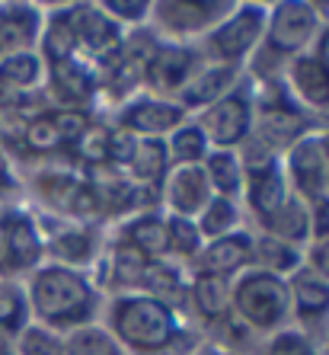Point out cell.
<instances>
[{"label": "cell", "mask_w": 329, "mask_h": 355, "mask_svg": "<svg viewBox=\"0 0 329 355\" xmlns=\"http://www.w3.org/2000/svg\"><path fill=\"white\" fill-rule=\"evenodd\" d=\"M23 355H61V346L51 333L26 330L23 333Z\"/></svg>", "instance_id": "f35d334b"}, {"label": "cell", "mask_w": 329, "mask_h": 355, "mask_svg": "<svg viewBox=\"0 0 329 355\" xmlns=\"http://www.w3.org/2000/svg\"><path fill=\"white\" fill-rule=\"evenodd\" d=\"M67 19L74 26V35H77V45H87L90 55H99V58H109V55H118L122 49V33L112 17H106L99 7H80L67 10Z\"/></svg>", "instance_id": "ba28073f"}, {"label": "cell", "mask_w": 329, "mask_h": 355, "mask_svg": "<svg viewBox=\"0 0 329 355\" xmlns=\"http://www.w3.org/2000/svg\"><path fill=\"white\" fill-rule=\"evenodd\" d=\"M253 257V240L243 234H227L208 243V250H202L198 259V272L214 275V279H227V275L240 272Z\"/></svg>", "instance_id": "8fae6325"}, {"label": "cell", "mask_w": 329, "mask_h": 355, "mask_svg": "<svg viewBox=\"0 0 329 355\" xmlns=\"http://www.w3.org/2000/svg\"><path fill=\"white\" fill-rule=\"evenodd\" d=\"M3 355H10V352H3Z\"/></svg>", "instance_id": "c3c4849f"}, {"label": "cell", "mask_w": 329, "mask_h": 355, "mask_svg": "<svg viewBox=\"0 0 329 355\" xmlns=\"http://www.w3.org/2000/svg\"><path fill=\"white\" fill-rule=\"evenodd\" d=\"M265 355H313V349L304 336H297V333H281V336L269 346Z\"/></svg>", "instance_id": "ab89813d"}, {"label": "cell", "mask_w": 329, "mask_h": 355, "mask_svg": "<svg viewBox=\"0 0 329 355\" xmlns=\"http://www.w3.org/2000/svg\"><path fill=\"white\" fill-rule=\"evenodd\" d=\"M3 173H7V164H3V154H0V180H3Z\"/></svg>", "instance_id": "bcb514c9"}, {"label": "cell", "mask_w": 329, "mask_h": 355, "mask_svg": "<svg viewBox=\"0 0 329 355\" xmlns=\"http://www.w3.org/2000/svg\"><path fill=\"white\" fill-rule=\"evenodd\" d=\"M320 231L323 234H329V192H326V198H323V202H320ZM323 234H320V237H323Z\"/></svg>", "instance_id": "ee69618b"}, {"label": "cell", "mask_w": 329, "mask_h": 355, "mask_svg": "<svg viewBox=\"0 0 329 355\" xmlns=\"http://www.w3.org/2000/svg\"><path fill=\"white\" fill-rule=\"evenodd\" d=\"M166 198L179 218H192L198 211H205V205L211 202V182L208 173L198 164L176 166L170 182H166Z\"/></svg>", "instance_id": "9c48e42d"}, {"label": "cell", "mask_w": 329, "mask_h": 355, "mask_svg": "<svg viewBox=\"0 0 329 355\" xmlns=\"http://www.w3.org/2000/svg\"><path fill=\"white\" fill-rule=\"evenodd\" d=\"M166 164H170V154H166V144L160 138H144L138 141L132 160H128V170L134 173V180L150 182L160 180L166 173Z\"/></svg>", "instance_id": "44dd1931"}, {"label": "cell", "mask_w": 329, "mask_h": 355, "mask_svg": "<svg viewBox=\"0 0 329 355\" xmlns=\"http://www.w3.org/2000/svg\"><path fill=\"white\" fill-rule=\"evenodd\" d=\"M198 128H202L205 141H214L221 150L233 148L249 135V103L240 93H227L214 106H208Z\"/></svg>", "instance_id": "52a82bcc"}, {"label": "cell", "mask_w": 329, "mask_h": 355, "mask_svg": "<svg viewBox=\"0 0 329 355\" xmlns=\"http://www.w3.org/2000/svg\"><path fill=\"white\" fill-rule=\"evenodd\" d=\"M288 170L294 189L310 202L320 205L329 192V150L323 138H301L288 154Z\"/></svg>", "instance_id": "277c9868"}, {"label": "cell", "mask_w": 329, "mask_h": 355, "mask_svg": "<svg viewBox=\"0 0 329 355\" xmlns=\"http://www.w3.org/2000/svg\"><path fill=\"white\" fill-rule=\"evenodd\" d=\"M231 304L240 311V317L259 330L275 327L285 320L291 304L288 285L272 272H249L237 282V288L231 295Z\"/></svg>", "instance_id": "3957f363"}, {"label": "cell", "mask_w": 329, "mask_h": 355, "mask_svg": "<svg viewBox=\"0 0 329 355\" xmlns=\"http://www.w3.org/2000/svg\"><path fill=\"white\" fill-rule=\"evenodd\" d=\"M237 224V208H233L231 198H211L202 211V224H198V234L202 237H227L231 227Z\"/></svg>", "instance_id": "f1b7e54d"}, {"label": "cell", "mask_w": 329, "mask_h": 355, "mask_svg": "<svg viewBox=\"0 0 329 355\" xmlns=\"http://www.w3.org/2000/svg\"><path fill=\"white\" fill-rule=\"evenodd\" d=\"M90 250H93V237L87 231H71V234H61L55 243H51V253L58 259L71 266H80L90 259Z\"/></svg>", "instance_id": "d6a6232c"}, {"label": "cell", "mask_w": 329, "mask_h": 355, "mask_svg": "<svg viewBox=\"0 0 329 355\" xmlns=\"http://www.w3.org/2000/svg\"><path fill=\"white\" fill-rule=\"evenodd\" d=\"M93 74L77 61H61V64H51V90L58 93L67 103H83V99L93 96Z\"/></svg>", "instance_id": "d6986e66"}, {"label": "cell", "mask_w": 329, "mask_h": 355, "mask_svg": "<svg viewBox=\"0 0 329 355\" xmlns=\"http://www.w3.org/2000/svg\"><path fill=\"white\" fill-rule=\"evenodd\" d=\"M42 49H45L51 64L71 61V55H74V49H77V35H74V26H71L67 13H61V17H55L48 23V29H45V45H42Z\"/></svg>", "instance_id": "4316f807"}, {"label": "cell", "mask_w": 329, "mask_h": 355, "mask_svg": "<svg viewBox=\"0 0 329 355\" xmlns=\"http://www.w3.org/2000/svg\"><path fill=\"white\" fill-rule=\"evenodd\" d=\"M256 259L265 266L263 272H272V275H281V272H291L297 266V250L285 240H275V237H265L256 243Z\"/></svg>", "instance_id": "f546056e"}, {"label": "cell", "mask_w": 329, "mask_h": 355, "mask_svg": "<svg viewBox=\"0 0 329 355\" xmlns=\"http://www.w3.org/2000/svg\"><path fill=\"white\" fill-rule=\"evenodd\" d=\"M208 182H211V189L221 192V198H231L233 192L243 186V170H240L237 157H233L231 150H217L208 157Z\"/></svg>", "instance_id": "d4e9b609"}, {"label": "cell", "mask_w": 329, "mask_h": 355, "mask_svg": "<svg viewBox=\"0 0 329 355\" xmlns=\"http://www.w3.org/2000/svg\"><path fill=\"white\" fill-rule=\"evenodd\" d=\"M265 29V7L259 3H247V7H240L231 19H224L217 29L211 33L208 45H211V55L221 61H240L253 49L259 35Z\"/></svg>", "instance_id": "5b68a950"}, {"label": "cell", "mask_w": 329, "mask_h": 355, "mask_svg": "<svg viewBox=\"0 0 329 355\" xmlns=\"http://www.w3.org/2000/svg\"><path fill=\"white\" fill-rule=\"evenodd\" d=\"M288 295L301 317H320L329 311V282L317 272H297V279L288 285Z\"/></svg>", "instance_id": "ac0fdd59"}, {"label": "cell", "mask_w": 329, "mask_h": 355, "mask_svg": "<svg viewBox=\"0 0 329 355\" xmlns=\"http://www.w3.org/2000/svg\"><path fill=\"white\" fill-rule=\"evenodd\" d=\"M205 148H208V141H205V135H202V128H198V125H182V128L173 132V141L166 144V154L179 166H189L205 157Z\"/></svg>", "instance_id": "484cf974"}, {"label": "cell", "mask_w": 329, "mask_h": 355, "mask_svg": "<svg viewBox=\"0 0 329 355\" xmlns=\"http://www.w3.org/2000/svg\"><path fill=\"white\" fill-rule=\"evenodd\" d=\"M182 122V106L173 103H160V99H138L125 109L122 116V128H128L132 135H148L157 138L163 132H173Z\"/></svg>", "instance_id": "4fadbf2b"}, {"label": "cell", "mask_w": 329, "mask_h": 355, "mask_svg": "<svg viewBox=\"0 0 329 355\" xmlns=\"http://www.w3.org/2000/svg\"><path fill=\"white\" fill-rule=\"evenodd\" d=\"M134 148H138V141H134V135L128 128H109V160L128 166Z\"/></svg>", "instance_id": "74e56055"}, {"label": "cell", "mask_w": 329, "mask_h": 355, "mask_svg": "<svg viewBox=\"0 0 329 355\" xmlns=\"http://www.w3.org/2000/svg\"><path fill=\"white\" fill-rule=\"evenodd\" d=\"M39 77H42V64L33 51H19V55H10V58L0 61V90L7 87V90L19 93L26 87H33Z\"/></svg>", "instance_id": "7402d4cb"}, {"label": "cell", "mask_w": 329, "mask_h": 355, "mask_svg": "<svg viewBox=\"0 0 329 355\" xmlns=\"http://www.w3.org/2000/svg\"><path fill=\"white\" fill-rule=\"evenodd\" d=\"M202 247V234L198 224H192L189 218L173 215L166 221V253H179V257H192Z\"/></svg>", "instance_id": "4dcf8cb0"}, {"label": "cell", "mask_w": 329, "mask_h": 355, "mask_svg": "<svg viewBox=\"0 0 329 355\" xmlns=\"http://www.w3.org/2000/svg\"><path fill=\"white\" fill-rule=\"evenodd\" d=\"M61 352L64 355H118V346L106 330L80 327L77 333H71V339H67V346Z\"/></svg>", "instance_id": "83f0119b"}, {"label": "cell", "mask_w": 329, "mask_h": 355, "mask_svg": "<svg viewBox=\"0 0 329 355\" xmlns=\"http://www.w3.org/2000/svg\"><path fill=\"white\" fill-rule=\"evenodd\" d=\"M326 150H329V138H326Z\"/></svg>", "instance_id": "7dc6e473"}, {"label": "cell", "mask_w": 329, "mask_h": 355, "mask_svg": "<svg viewBox=\"0 0 329 355\" xmlns=\"http://www.w3.org/2000/svg\"><path fill=\"white\" fill-rule=\"evenodd\" d=\"M249 202L263 221H269L288 202V186H285V176H281L275 157H269L259 166H249Z\"/></svg>", "instance_id": "5bb4252c"}, {"label": "cell", "mask_w": 329, "mask_h": 355, "mask_svg": "<svg viewBox=\"0 0 329 355\" xmlns=\"http://www.w3.org/2000/svg\"><path fill=\"white\" fill-rule=\"evenodd\" d=\"M77 144H80L77 150H80V157L87 164H106L109 160V128H103V125L87 128V135Z\"/></svg>", "instance_id": "d590c367"}, {"label": "cell", "mask_w": 329, "mask_h": 355, "mask_svg": "<svg viewBox=\"0 0 329 355\" xmlns=\"http://www.w3.org/2000/svg\"><path fill=\"white\" fill-rule=\"evenodd\" d=\"M313 58H317V61H320V64L329 71V26H326V29H323V35H320V45H317V55H313Z\"/></svg>", "instance_id": "7bdbcfd3"}, {"label": "cell", "mask_w": 329, "mask_h": 355, "mask_svg": "<svg viewBox=\"0 0 329 355\" xmlns=\"http://www.w3.org/2000/svg\"><path fill=\"white\" fill-rule=\"evenodd\" d=\"M23 141L26 148L39 150V154H48V150L61 148V138H58V128L51 122V116H35L26 122L23 128Z\"/></svg>", "instance_id": "1f68e13d"}, {"label": "cell", "mask_w": 329, "mask_h": 355, "mask_svg": "<svg viewBox=\"0 0 329 355\" xmlns=\"http://www.w3.org/2000/svg\"><path fill=\"white\" fill-rule=\"evenodd\" d=\"M269 23V49L272 51H301L317 33V10L310 3L285 0L272 10Z\"/></svg>", "instance_id": "8992f818"}, {"label": "cell", "mask_w": 329, "mask_h": 355, "mask_svg": "<svg viewBox=\"0 0 329 355\" xmlns=\"http://www.w3.org/2000/svg\"><path fill=\"white\" fill-rule=\"evenodd\" d=\"M233 80H237V67L233 64L208 67V71L195 74L182 87V103H186V106H214L217 99L227 96Z\"/></svg>", "instance_id": "2e32d148"}, {"label": "cell", "mask_w": 329, "mask_h": 355, "mask_svg": "<svg viewBox=\"0 0 329 355\" xmlns=\"http://www.w3.org/2000/svg\"><path fill=\"white\" fill-rule=\"evenodd\" d=\"M39 35V10L29 3H3L0 7V61L19 55Z\"/></svg>", "instance_id": "7c38bea8"}, {"label": "cell", "mask_w": 329, "mask_h": 355, "mask_svg": "<svg viewBox=\"0 0 329 355\" xmlns=\"http://www.w3.org/2000/svg\"><path fill=\"white\" fill-rule=\"evenodd\" d=\"M310 263H313V269H317V275L329 282V234L317 237V243H313V250H310Z\"/></svg>", "instance_id": "b9f144b4"}, {"label": "cell", "mask_w": 329, "mask_h": 355, "mask_svg": "<svg viewBox=\"0 0 329 355\" xmlns=\"http://www.w3.org/2000/svg\"><path fill=\"white\" fill-rule=\"evenodd\" d=\"M103 13H112L116 19H128V23H138L141 17H148V3H99Z\"/></svg>", "instance_id": "60d3db41"}, {"label": "cell", "mask_w": 329, "mask_h": 355, "mask_svg": "<svg viewBox=\"0 0 329 355\" xmlns=\"http://www.w3.org/2000/svg\"><path fill=\"white\" fill-rule=\"evenodd\" d=\"M195 307L208 320L214 317L227 314V307H231V288H227V279H214V275H198L195 279Z\"/></svg>", "instance_id": "cb8c5ba5"}, {"label": "cell", "mask_w": 329, "mask_h": 355, "mask_svg": "<svg viewBox=\"0 0 329 355\" xmlns=\"http://www.w3.org/2000/svg\"><path fill=\"white\" fill-rule=\"evenodd\" d=\"M48 116H51V122H55V128H58L61 144H77V141L87 135V128H90V122H87L83 112L61 109V112H48Z\"/></svg>", "instance_id": "e575fe53"}, {"label": "cell", "mask_w": 329, "mask_h": 355, "mask_svg": "<svg viewBox=\"0 0 329 355\" xmlns=\"http://www.w3.org/2000/svg\"><path fill=\"white\" fill-rule=\"evenodd\" d=\"M128 247L138 250L144 259L157 263L166 253V221L157 215H144L128 227Z\"/></svg>", "instance_id": "ffe728a7"}, {"label": "cell", "mask_w": 329, "mask_h": 355, "mask_svg": "<svg viewBox=\"0 0 329 355\" xmlns=\"http://www.w3.org/2000/svg\"><path fill=\"white\" fill-rule=\"evenodd\" d=\"M112 327L125 346L141 349V352H157L166 349L176 336L173 311L154 295H128L122 297L112 311Z\"/></svg>", "instance_id": "7a4b0ae2"}, {"label": "cell", "mask_w": 329, "mask_h": 355, "mask_svg": "<svg viewBox=\"0 0 329 355\" xmlns=\"http://www.w3.org/2000/svg\"><path fill=\"white\" fill-rule=\"evenodd\" d=\"M7 352V330H0V355Z\"/></svg>", "instance_id": "f6af8a7d"}, {"label": "cell", "mask_w": 329, "mask_h": 355, "mask_svg": "<svg viewBox=\"0 0 329 355\" xmlns=\"http://www.w3.org/2000/svg\"><path fill=\"white\" fill-rule=\"evenodd\" d=\"M23 323V297L17 288L0 282V330H17Z\"/></svg>", "instance_id": "8d00e7d4"}, {"label": "cell", "mask_w": 329, "mask_h": 355, "mask_svg": "<svg viewBox=\"0 0 329 355\" xmlns=\"http://www.w3.org/2000/svg\"><path fill=\"white\" fill-rule=\"evenodd\" d=\"M148 263L150 259H144L138 250H132L125 243V247H118V253H116V279L122 282V285H141V282H144V272H148Z\"/></svg>", "instance_id": "836d02e7"}, {"label": "cell", "mask_w": 329, "mask_h": 355, "mask_svg": "<svg viewBox=\"0 0 329 355\" xmlns=\"http://www.w3.org/2000/svg\"><path fill=\"white\" fill-rule=\"evenodd\" d=\"M33 307L35 314L51 327H71L90 317L93 311V291L83 275L74 269H42L33 282Z\"/></svg>", "instance_id": "6da1fadb"}, {"label": "cell", "mask_w": 329, "mask_h": 355, "mask_svg": "<svg viewBox=\"0 0 329 355\" xmlns=\"http://www.w3.org/2000/svg\"><path fill=\"white\" fill-rule=\"evenodd\" d=\"M265 224L275 234V240H285V243H297V240H304L310 234V218L301 208V202H285Z\"/></svg>", "instance_id": "603a6c76"}, {"label": "cell", "mask_w": 329, "mask_h": 355, "mask_svg": "<svg viewBox=\"0 0 329 355\" xmlns=\"http://www.w3.org/2000/svg\"><path fill=\"white\" fill-rule=\"evenodd\" d=\"M291 87L294 96L307 106H326L329 103V71L317 58H297L291 64Z\"/></svg>", "instance_id": "e0dca14e"}, {"label": "cell", "mask_w": 329, "mask_h": 355, "mask_svg": "<svg viewBox=\"0 0 329 355\" xmlns=\"http://www.w3.org/2000/svg\"><path fill=\"white\" fill-rule=\"evenodd\" d=\"M0 240H3V253H7L10 266H17V269H29V266L39 263L42 237H39V231H35V224L29 221L26 215L3 218Z\"/></svg>", "instance_id": "9a60e30c"}, {"label": "cell", "mask_w": 329, "mask_h": 355, "mask_svg": "<svg viewBox=\"0 0 329 355\" xmlns=\"http://www.w3.org/2000/svg\"><path fill=\"white\" fill-rule=\"evenodd\" d=\"M195 77V55L189 49H154L144 71V80L154 87L157 93H173Z\"/></svg>", "instance_id": "30bf717a"}]
</instances>
